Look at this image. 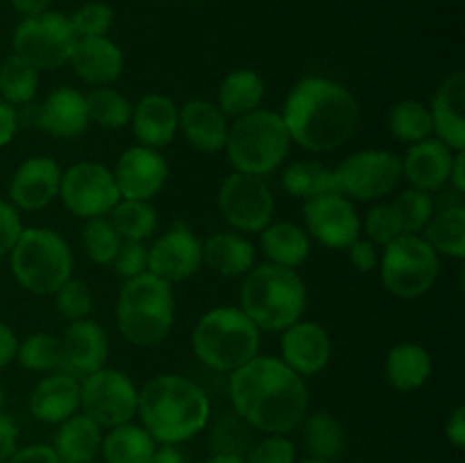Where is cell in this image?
<instances>
[{"mask_svg": "<svg viewBox=\"0 0 465 463\" xmlns=\"http://www.w3.org/2000/svg\"><path fill=\"white\" fill-rule=\"evenodd\" d=\"M304 443L318 461H327L339 457L345 449V431L341 422L331 413L321 411L304 418Z\"/></svg>", "mask_w": 465, "mask_h": 463, "instance_id": "8d00e7d4", "label": "cell"}, {"mask_svg": "<svg viewBox=\"0 0 465 463\" xmlns=\"http://www.w3.org/2000/svg\"><path fill=\"white\" fill-rule=\"evenodd\" d=\"M7 463H62L48 445H30V448L16 449Z\"/></svg>", "mask_w": 465, "mask_h": 463, "instance_id": "db71d44e", "label": "cell"}, {"mask_svg": "<svg viewBox=\"0 0 465 463\" xmlns=\"http://www.w3.org/2000/svg\"><path fill=\"white\" fill-rule=\"evenodd\" d=\"M304 230L331 250H348L361 234V218L352 200L339 191L318 195L304 204Z\"/></svg>", "mask_w": 465, "mask_h": 463, "instance_id": "9a60e30c", "label": "cell"}, {"mask_svg": "<svg viewBox=\"0 0 465 463\" xmlns=\"http://www.w3.org/2000/svg\"><path fill=\"white\" fill-rule=\"evenodd\" d=\"M422 239L436 250V254H445L452 259L465 257V207L454 204V207L443 209L434 213L422 230Z\"/></svg>", "mask_w": 465, "mask_h": 463, "instance_id": "836d02e7", "label": "cell"}, {"mask_svg": "<svg viewBox=\"0 0 465 463\" xmlns=\"http://www.w3.org/2000/svg\"><path fill=\"white\" fill-rule=\"evenodd\" d=\"M18 350V339L12 330H9L5 322H0V368H5L7 363H12L16 359Z\"/></svg>", "mask_w": 465, "mask_h": 463, "instance_id": "6f0895ef", "label": "cell"}, {"mask_svg": "<svg viewBox=\"0 0 465 463\" xmlns=\"http://www.w3.org/2000/svg\"><path fill=\"white\" fill-rule=\"evenodd\" d=\"M420 463H436V461H420Z\"/></svg>", "mask_w": 465, "mask_h": 463, "instance_id": "03108f58", "label": "cell"}, {"mask_svg": "<svg viewBox=\"0 0 465 463\" xmlns=\"http://www.w3.org/2000/svg\"><path fill=\"white\" fill-rule=\"evenodd\" d=\"M157 449V440L139 425H118L103 438V452L107 463H148Z\"/></svg>", "mask_w": 465, "mask_h": 463, "instance_id": "d6a6232c", "label": "cell"}, {"mask_svg": "<svg viewBox=\"0 0 465 463\" xmlns=\"http://www.w3.org/2000/svg\"><path fill=\"white\" fill-rule=\"evenodd\" d=\"M230 399L236 416L252 429L286 434L307 418L309 390L282 359L254 357L232 372Z\"/></svg>", "mask_w": 465, "mask_h": 463, "instance_id": "6da1fadb", "label": "cell"}, {"mask_svg": "<svg viewBox=\"0 0 465 463\" xmlns=\"http://www.w3.org/2000/svg\"><path fill=\"white\" fill-rule=\"evenodd\" d=\"M175 322L173 284L153 272H141L125 281L116 304V325L127 343L153 348L168 339Z\"/></svg>", "mask_w": 465, "mask_h": 463, "instance_id": "5b68a950", "label": "cell"}, {"mask_svg": "<svg viewBox=\"0 0 465 463\" xmlns=\"http://www.w3.org/2000/svg\"><path fill=\"white\" fill-rule=\"evenodd\" d=\"M16 359L32 372H54L64 366L62 339L53 334H32L18 343Z\"/></svg>", "mask_w": 465, "mask_h": 463, "instance_id": "60d3db41", "label": "cell"}, {"mask_svg": "<svg viewBox=\"0 0 465 463\" xmlns=\"http://www.w3.org/2000/svg\"><path fill=\"white\" fill-rule=\"evenodd\" d=\"M252 427L236 413H225L218 418L212 429L213 454H227V457H243L252 448Z\"/></svg>", "mask_w": 465, "mask_h": 463, "instance_id": "7bdbcfd3", "label": "cell"}, {"mask_svg": "<svg viewBox=\"0 0 465 463\" xmlns=\"http://www.w3.org/2000/svg\"><path fill=\"white\" fill-rule=\"evenodd\" d=\"M68 64L86 84L107 86L121 77L125 57L123 50L107 36H89L75 41Z\"/></svg>", "mask_w": 465, "mask_h": 463, "instance_id": "d4e9b609", "label": "cell"}, {"mask_svg": "<svg viewBox=\"0 0 465 463\" xmlns=\"http://www.w3.org/2000/svg\"><path fill=\"white\" fill-rule=\"evenodd\" d=\"M203 266V241L184 225H175L148 248V272L175 284L193 277Z\"/></svg>", "mask_w": 465, "mask_h": 463, "instance_id": "2e32d148", "label": "cell"}, {"mask_svg": "<svg viewBox=\"0 0 465 463\" xmlns=\"http://www.w3.org/2000/svg\"><path fill=\"white\" fill-rule=\"evenodd\" d=\"M402 234H422L430 218L434 216V200L430 193L418 189H407L391 202Z\"/></svg>", "mask_w": 465, "mask_h": 463, "instance_id": "b9f144b4", "label": "cell"}, {"mask_svg": "<svg viewBox=\"0 0 465 463\" xmlns=\"http://www.w3.org/2000/svg\"><path fill=\"white\" fill-rule=\"evenodd\" d=\"M80 409V381L71 372H50L30 395V411L36 420L59 425Z\"/></svg>", "mask_w": 465, "mask_h": 463, "instance_id": "484cf974", "label": "cell"}, {"mask_svg": "<svg viewBox=\"0 0 465 463\" xmlns=\"http://www.w3.org/2000/svg\"><path fill=\"white\" fill-rule=\"evenodd\" d=\"M331 359L330 334L316 322H293L282 336V361L300 377L325 370Z\"/></svg>", "mask_w": 465, "mask_h": 463, "instance_id": "d6986e66", "label": "cell"}, {"mask_svg": "<svg viewBox=\"0 0 465 463\" xmlns=\"http://www.w3.org/2000/svg\"><path fill=\"white\" fill-rule=\"evenodd\" d=\"M465 73L454 71L443 84L436 89L431 100V130L436 139L443 141L454 153L465 150Z\"/></svg>", "mask_w": 465, "mask_h": 463, "instance_id": "603a6c76", "label": "cell"}, {"mask_svg": "<svg viewBox=\"0 0 465 463\" xmlns=\"http://www.w3.org/2000/svg\"><path fill=\"white\" fill-rule=\"evenodd\" d=\"M302 463H327V461H318V458H309V461H302Z\"/></svg>", "mask_w": 465, "mask_h": 463, "instance_id": "be15d7a7", "label": "cell"}, {"mask_svg": "<svg viewBox=\"0 0 465 463\" xmlns=\"http://www.w3.org/2000/svg\"><path fill=\"white\" fill-rule=\"evenodd\" d=\"M59 198L71 213L80 218L107 216L121 200L116 180L109 168L95 162H80L62 172Z\"/></svg>", "mask_w": 465, "mask_h": 463, "instance_id": "5bb4252c", "label": "cell"}, {"mask_svg": "<svg viewBox=\"0 0 465 463\" xmlns=\"http://www.w3.org/2000/svg\"><path fill=\"white\" fill-rule=\"evenodd\" d=\"M282 184L293 198L312 200L318 195H325L336 191V175L331 168L322 166L318 162H295L286 166Z\"/></svg>", "mask_w": 465, "mask_h": 463, "instance_id": "e575fe53", "label": "cell"}, {"mask_svg": "<svg viewBox=\"0 0 465 463\" xmlns=\"http://www.w3.org/2000/svg\"><path fill=\"white\" fill-rule=\"evenodd\" d=\"M180 130L184 132L186 141L200 153H218L225 148L230 123H227L225 113L218 109V104L195 98L182 104Z\"/></svg>", "mask_w": 465, "mask_h": 463, "instance_id": "4316f807", "label": "cell"}, {"mask_svg": "<svg viewBox=\"0 0 465 463\" xmlns=\"http://www.w3.org/2000/svg\"><path fill=\"white\" fill-rule=\"evenodd\" d=\"M71 27L77 39H89V36H107L109 27L114 23V12L104 3H86L73 14Z\"/></svg>", "mask_w": 465, "mask_h": 463, "instance_id": "bcb514c9", "label": "cell"}, {"mask_svg": "<svg viewBox=\"0 0 465 463\" xmlns=\"http://www.w3.org/2000/svg\"><path fill=\"white\" fill-rule=\"evenodd\" d=\"M35 125L54 139H75L89 127L84 94L73 86L50 91L35 109Z\"/></svg>", "mask_w": 465, "mask_h": 463, "instance_id": "ffe728a7", "label": "cell"}, {"mask_svg": "<svg viewBox=\"0 0 465 463\" xmlns=\"http://www.w3.org/2000/svg\"><path fill=\"white\" fill-rule=\"evenodd\" d=\"M77 36L71 21L59 12L25 16L14 30V54L25 59L36 71H54L68 64Z\"/></svg>", "mask_w": 465, "mask_h": 463, "instance_id": "30bf717a", "label": "cell"}, {"mask_svg": "<svg viewBox=\"0 0 465 463\" xmlns=\"http://www.w3.org/2000/svg\"><path fill=\"white\" fill-rule=\"evenodd\" d=\"M84 103L89 123H98L100 127H107V130H121V127L130 125L134 104L121 91L112 89V86H95L84 95Z\"/></svg>", "mask_w": 465, "mask_h": 463, "instance_id": "f35d334b", "label": "cell"}, {"mask_svg": "<svg viewBox=\"0 0 465 463\" xmlns=\"http://www.w3.org/2000/svg\"><path fill=\"white\" fill-rule=\"evenodd\" d=\"M0 409H3V389H0Z\"/></svg>", "mask_w": 465, "mask_h": 463, "instance_id": "e7e4bbea", "label": "cell"}, {"mask_svg": "<svg viewBox=\"0 0 465 463\" xmlns=\"http://www.w3.org/2000/svg\"><path fill=\"white\" fill-rule=\"evenodd\" d=\"M103 448V427L95 425L84 413L66 418L59 422L54 436V454L62 463H91Z\"/></svg>", "mask_w": 465, "mask_h": 463, "instance_id": "83f0119b", "label": "cell"}, {"mask_svg": "<svg viewBox=\"0 0 465 463\" xmlns=\"http://www.w3.org/2000/svg\"><path fill=\"white\" fill-rule=\"evenodd\" d=\"M262 248L271 259L268 263L298 268L312 252V236L295 222H275L262 230Z\"/></svg>", "mask_w": 465, "mask_h": 463, "instance_id": "f546056e", "label": "cell"}, {"mask_svg": "<svg viewBox=\"0 0 465 463\" xmlns=\"http://www.w3.org/2000/svg\"><path fill=\"white\" fill-rule=\"evenodd\" d=\"M23 230L25 227H23L21 216H18V209L7 200H0V257L12 252Z\"/></svg>", "mask_w": 465, "mask_h": 463, "instance_id": "f907efd6", "label": "cell"}, {"mask_svg": "<svg viewBox=\"0 0 465 463\" xmlns=\"http://www.w3.org/2000/svg\"><path fill=\"white\" fill-rule=\"evenodd\" d=\"M143 429L162 445L193 438L209 422V398L195 381L180 375H159L139 390Z\"/></svg>", "mask_w": 465, "mask_h": 463, "instance_id": "3957f363", "label": "cell"}, {"mask_svg": "<svg viewBox=\"0 0 465 463\" xmlns=\"http://www.w3.org/2000/svg\"><path fill=\"white\" fill-rule=\"evenodd\" d=\"M9 254L16 281L35 295H54L73 277L71 248L48 227L23 230Z\"/></svg>", "mask_w": 465, "mask_h": 463, "instance_id": "ba28073f", "label": "cell"}, {"mask_svg": "<svg viewBox=\"0 0 465 463\" xmlns=\"http://www.w3.org/2000/svg\"><path fill=\"white\" fill-rule=\"evenodd\" d=\"M263 95H266V84L262 75L250 68H239L223 80L218 89V109L232 118L245 116L254 109H262Z\"/></svg>", "mask_w": 465, "mask_h": 463, "instance_id": "1f68e13d", "label": "cell"}, {"mask_svg": "<svg viewBox=\"0 0 465 463\" xmlns=\"http://www.w3.org/2000/svg\"><path fill=\"white\" fill-rule=\"evenodd\" d=\"M114 180H116L121 198L150 202L168 180L166 157L154 148L134 145L121 154Z\"/></svg>", "mask_w": 465, "mask_h": 463, "instance_id": "e0dca14e", "label": "cell"}, {"mask_svg": "<svg viewBox=\"0 0 465 463\" xmlns=\"http://www.w3.org/2000/svg\"><path fill=\"white\" fill-rule=\"evenodd\" d=\"M445 434H448L450 443L454 448H465V407H457L452 411V416L448 418V425H445Z\"/></svg>", "mask_w": 465, "mask_h": 463, "instance_id": "9f6ffc18", "label": "cell"}, {"mask_svg": "<svg viewBox=\"0 0 465 463\" xmlns=\"http://www.w3.org/2000/svg\"><path fill=\"white\" fill-rule=\"evenodd\" d=\"M363 230H366L368 241L375 245H386L402 234V230H400V222H398V218H395L391 204H377V207H372L371 212L366 213Z\"/></svg>", "mask_w": 465, "mask_h": 463, "instance_id": "7dc6e473", "label": "cell"}, {"mask_svg": "<svg viewBox=\"0 0 465 463\" xmlns=\"http://www.w3.org/2000/svg\"><path fill=\"white\" fill-rule=\"evenodd\" d=\"M450 182H452L457 193H465V150L454 153L452 171H450Z\"/></svg>", "mask_w": 465, "mask_h": 463, "instance_id": "680465c9", "label": "cell"}, {"mask_svg": "<svg viewBox=\"0 0 465 463\" xmlns=\"http://www.w3.org/2000/svg\"><path fill=\"white\" fill-rule=\"evenodd\" d=\"M80 407L98 427L114 429L136 416L139 390L130 377L114 368H100L80 384Z\"/></svg>", "mask_w": 465, "mask_h": 463, "instance_id": "8fae6325", "label": "cell"}, {"mask_svg": "<svg viewBox=\"0 0 465 463\" xmlns=\"http://www.w3.org/2000/svg\"><path fill=\"white\" fill-rule=\"evenodd\" d=\"M132 132L145 148H163L180 130V109L168 95L148 94L132 109Z\"/></svg>", "mask_w": 465, "mask_h": 463, "instance_id": "cb8c5ba5", "label": "cell"}, {"mask_svg": "<svg viewBox=\"0 0 465 463\" xmlns=\"http://www.w3.org/2000/svg\"><path fill=\"white\" fill-rule=\"evenodd\" d=\"M248 463H295V445L284 434H271L245 454Z\"/></svg>", "mask_w": 465, "mask_h": 463, "instance_id": "c3c4849f", "label": "cell"}, {"mask_svg": "<svg viewBox=\"0 0 465 463\" xmlns=\"http://www.w3.org/2000/svg\"><path fill=\"white\" fill-rule=\"evenodd\" d=\"M304 304L307 286L295 268L263 263L245 272L241 309L259 330L284 331L302 318Z\"/></svg>", "mask_w": 465, "mask_h": 463, "instance_id": "277c9868", "label": "cell"}, {"mask_svg": "<svg viewBox=\"0 0 465 463\" xmlns=\"http://www.w3.org/2000/svg\"><path fill=\"white\" fill-rule=\"evenodd\" d=\"M361 118L357 98L327 77H304L291 89L282 121L291 143L309 153H331L354 136Z\"/></svg>", "mask_w": 465, "mask_h": 463, "instance_id": "7a4b0ae2", "label": "cell"}, {"mask_svg": "<svg viewBox=\"0 0 465 463\" xmlns=\"http://www.w3.org/2000/svg\"><path fill=\"white\" fill-rule=\"evenodd\" d=\"M389 130L395 139L404 143H418L431 136V113L430 107L420 100H400L389 113Z\"/></svg>", "mask_w": 465, "mask_h": 463, "instance_id": "ab89813d", "label": "cell"}, {"mask_svg": "<svg viewBox=\"0 0 465 463\" xmlns=\"http://www.w3.org/2000/svg\"><path fill=\"white\" fill-rule=\"evenodd\" d=\"M50 3H53V0H12L14 9L25 14V16H35V14L48 12Z\"/></svg>", "mask_w": 465, "mask_h": 463, "instance_id": "94428289", "label": "cell"}, {"mask_svg": "<svg viewBox=\"0 0 465 463\" xmlns=\"http://www.w3.org/2000/svg\"><path fill=\"white\" fill-rule=\"evenodd\" d=\"M225 150L234 172L257 177L271 175L284 163L291 150V136L282 113L254 109L239 116L227 132Z\"/></svg>", "mask_w": 465, "mask_h": 463, "instance_id": "52a82bcc", "label": "cell"}, {"mask_svg": "<svg viewBox=\"0 0 465 463\" xmlns=\"http://www.w3.org/2000/svg\"><path fill=\"white\" fill-rule=\"evenodd\" d=\"M336 191L354 200H381L402 180V162L389 150H361L334 168Z\"/></svg>", "mask_w": 465, "mask_h": 463, "instance_id": "7c38bea8", "label": "cell"}, {"mask_svg": "<svg viewBox=\"0 0 465 463\" xmlns=\"http://www.w3.org/2000/svg\"><path fill=\"white\" fill-rule=\"evenodd\" d=\"M402 162V177H407L411 189L431 191L443 189L450 182V171H452L454 150L448 148L439 139H425L409 145Z\"/></svg>", "mask_w": 465, "mask_h": 463, "instance_id": "44dd1931", "label": "cell"}, {"mask_svg": "<svg viewBox=\"0 0 465 463\" xmlns=\"http://www.w3.org/2000/svg\"><path fill=\"white\" fill-rule=\"evenodd\" d=\"M62 168L53 157H30L16 168L9 184V198L16 209L39 212L59 195Z\"/></svg>", "mask_w": 465, "mask_h": 463, "instance_id": "ac0fdd59", "label": "cell"}, {"mask_svg": "<svg viewBox=\"0 0 465 463\" xmlns=\"http://www.w3.org/2000/svg\"><path fill=\"white\" fill-rule=\"evenodd\" d=\"M207 463H248L243 457H227V454H213Z\"/></svg>", "mask_w": 465, "mask_h": 463, "instance_id": "6125c7cd", "label": "cell"}, {"mask_svg": "<svg viewBox=\"0 0 465 463\" xmlns=\"http://www.w3.org/2000/svg\"><path fill=\"white\" fill-rule=\"evenodd\" d=\"M107 216L123 241H145L157 230V212L143 200L121 198Z\"/></svg>", "mask_w": 465, "mask_h": 463, "instance_id": "d590c367", "label": "cell"}, {"mask_svg": "<svg viewBox=\"0 0 465 463\" xmlns=\"http://www.w3.org/2000/svg\"><path fill=\"white\" fill-rule=\"evenodd\" d=\"M203 263L223 277H241L252 271L254 248L236 232H218L203 243Z\"/></svg>", "mask_w": 465, "mask_h": 463, "instance_id": "f1b7e54d", "label": "cell"}, {"mask_svg": "<svg viewBox=\"0 0 465 463\" xmlns=\"http://www.w3.org/2000/svg\"><path fill=\"white\" fill-rule=\"evenodd\" d=\"M18 443V425L12 416L0 413V463H7L12 454L16 452Z\"/></svg>", "mask_w": 465, "mask_h": 463, "instance_id": "f5cc1de1", "label": "cell"}, {"mask_svg": "<svg viewBox=\"0 0 465 463\" xmlns=\"http://www.w3.org/2000/svg\"><path fill=\"white\" fill-rule=\"evenodd\" d=\"M148 463H186L184 454L175 448V445H163V448L154 449Z\"/></svg>", "mask_w": 465, "mask_h": 463, "instance_id": "91938a15", "label": "cell"}, {"mask_svg": "<svg viewBox=\"0 0 465 463\" xmlns=\"http://www.w3.org/2000/svg\"><path fill=\"white\" fill-rule=\"evenodd\" d=\"M262 330L241 307H216L195 325L191 343L200 361L216 372H234L259 354Z\"/></svg>", "mask_w": 465, "mask_h": 463, "instance_id": "8992f818", "label": "cell"}, {"mask_svg": "<svg viewBox=\"0 0 465 463\" xmlns=\"http://www.w3.org/2000/svg\"><path fill=\"white\" fill-rule=\"evenodd\" d=\"M18 130V113L9 103L0 98V148L14 139Z\"/></svg>", "mask_w": 465, "mask_h": 463, "instance_id": "11a10c76", "label": "cell"}, {"mask_svg": "<svg viewBox=\"0 0 465 463\" xmlns=\"http://www.w3.org/2000/svg\"><path fill=\"white\" fill-rule=\"evenodd\" d=\"M380 263L386 291L402 300L431 291L440 272V257L420 234H400L386 243Z\"/></svg>", "mask_w": 465, "mask_h": 463, "instance_id": "9c48e42d", "label": "cell"}, {"mask_svg": "<svg viewBox=\"0 0 465 463\" xmlns=\"http://www.w3.org/2000/svg\"><path fill=\"white\" fill-rule=\"evenodd\" d=\"M64 366L75 375H91L104 368L109 357L107 331L91 318L73 320L62 336Z\"/></svg>", "mask_w": 465, "mask_h": 463, "instance_id": "7402d4cb", "label": "cell"}, {"mask_svg": "<svg viewBox=\"0 0 465 463\" xmlns=\"http://www.w3.org/2000/svg\"><path fill=\"white\" fill-rule=\"evenodd\" d=\"M36 89H39V71L18 54H9L0 64V98L16 104H30L35 100Z\"/></svg>", "mask_w": 465, "mask_h": 463, "instance_id": "74e56055", "label": "cell"}, {"mask_svg": "<svg viewBox=\"0 0 465 463\" xmlns=\"http://www.w3.org/2000/svg\"><path fill=\"white\" fill-rule=\"evenodd\" d=\"M218 209L234 230L262 232L271 225L275 198L263 177L232 172L218 191Z\"/></svg>", "mask_w": 465, "mask_h": 463, "instance_id": "4fadbf2b", "label": "cell"}, {"mask_svg": "<svg viewBox=\"0 0 465 463\" xmlns=\"http://www.w3.org/2000/svg\"><path fill=\"white\" fill-rule=\"evenodd\" d=\"M348 254L352 266L359 272H371L375 271L377 263H380V252H377V245L371 243L368 239H357L354 243L348 245Z\"/></svg>", "mask_w": 465, "mask_h": 463, "instance_id": "816d5d0a", "label": "cell"}, {"mask_svg": "<svg viewBox=\"0 0 465 463\" xmlns=\"http://www.w3.org/2000/svg\"><path fill=\"white\" fill-rule=\"evenodd\" d=\"M386 379L398 390H416L431 377V354L418 343H400L384 363Z\"/></svg>", "mask_w": 465, "mask_h": 463, "instance_id": "4dcf8cb0", "label": "cell"}, {"mask_svg": "<svg viewBox=\"0 0 465 463\" xmlns=\"http://www.w3.org/2000/svg\"><path fill=\"white\" fill-rule=\"evenodd\" d=\"M54 304H57L59 316L66 320H82L89 318L91 307H94V298H91L89 284L82 280H68L66 284L59 286L54 291Z\"/></svg>", "mask_w": 465, "mask_h": 463, "instance_id": "f6af8a7d", "label": "cell"}, {"mask_svg": "<svg viewBox=\"0 0 465 463\" xmlns=\"http://www.w3.org/2000/svg\"><path fill=\"white\" fill-rule=\"evenodd\" d=\"M112 266L125 280H132V277L148 271V245H145V241H123Z\"/></svg>", "mask_w": 465, "mask_h": 463, "instance_id": "681fc988", "label": "cell"}, {"mask_svg": "<svg viewBox=\"0 0 465 463\" xmlns=\"http://www.w3.org/2000/svg\"><path fill=\"white\" fill-rule=\"evenodd\" d=\"M82 243H84V250L86 254H89L91 261L100 263V266H112L123 239L118 236V232L114 230V225L109 222L107 216H98L86 221Z\"/></svg>", "mask_w": 465, "mask_h": 463, "instance_id": "ee69618b", "label": "cell"}]
</instances>
